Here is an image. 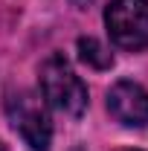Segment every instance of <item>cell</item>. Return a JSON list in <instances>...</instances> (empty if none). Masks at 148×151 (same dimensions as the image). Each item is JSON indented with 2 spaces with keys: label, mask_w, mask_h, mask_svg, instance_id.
<instances>
[{
  "label": "cell",
  "mask_w": 148,
  "mask_h": 151,
  "mask_svg": "<svg viewBox=\"0 0 148 151\" xmlns=\"http://www.w3.org/2000/svg\"><path fill=\"white\" fill-rule=\"evenodd\" d=\"M41 96L67 116H81L87 108V87L64 55H50L41 64Z\"/></svg>",
  "instance_id": "obj_1"
},
{
  "label": "cell",
  "mask_w": 148,
  "mask_h": 151,
  "mask_svg": "<svg viewBox=\"0 0 148 151\" xmlns=\"http://www.w3.org/2000/svg\"><path fill=\"white\" fill-rule=\"evenodd\" d=\"M6 113H9V122H12L15 131L26 139L29 148H35V151H47L50 148L52 122H50L47 105L41 102L38 93H32V90L9 93V99H6Z\"/></svg>",
  "instance_id": "obj_2"
},
{
  "label": "cell",
  "mask_w": 148,
  "mask_h": 151,
  "mask_svg": "<svg viewBox=\"0 0 148 151\" xmlns=\"http://www.w3.org/2000/svg\"><path fill=\"white\" fill-rule=\"evenodd\" d=\"M105 26L111 41L122 50L148 47V0H113L105 12Z\"/></svg>",
  "instance_id": "obj_3"
},
{
  "label": "cell",
  "mask_w": 148,
  "mask_h": 151,
  "mask_svg": "<svg viewBox=\"0 0 148 151\" xmlns=\"http://www.w3.org/2000/svg\"><path fill=\"white\" fill-rule=\"evenodd\" d=\"M108 111L116 122L128 128L148 125V90L134 81H116L108 93Z\"/></svg>",
  "instance_id": "obj_4"
},
{
  "label": "cell",
  "mask_w": 148,
  "mask_h": 151,
  "mask_svg": "<svg viewBox=\"0 0 148 151\" xmlns=\"http://www.w3.org/2000/svg\"><path fill=\"white\" fill-rule=\"evenodd\" d=\"M78 55L84 64H90L96 70H108L113 64V55L105 44H99L96 38H78Z\"/></svg>",
  "instance_id": "obj_5"
},
{
  "label": "cell",
  "mask_w": 148,
  "mask_h": 151,
  "mask_svg": "<svg viewBox=\"0 0 148 151\" xmlns=\"http://www.w3.org/2000/svg\"><path fill=\"white\" fill-rule=\"evenodd\" d=\"M0 151H6V145H3V142H0Z\"/></svg>",
  "instance_id": "obj_6"
},
{
  "label": "cell",
  "mask_w": 148,
  "mask_h": 151,
  "mask_svg": "<svg viewBox=\"0 0 148 151\" xmlns=\"http://www.w3.org/2000/svg\"><path fill=\"white\" fill-rule=\"evenodd\" d=\"M78 3H87V0H78Z\"/></svg>",
  "instance_id": "obj_7"
}]
</instances>
